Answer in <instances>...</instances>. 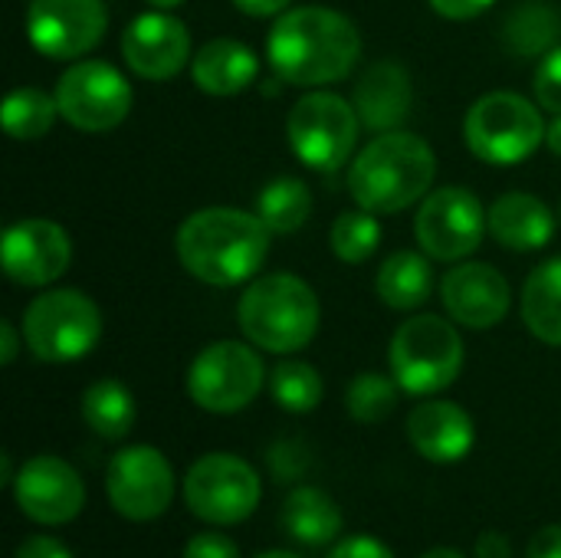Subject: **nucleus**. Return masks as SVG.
<instances>
[{"instance_id": "obj_17", "label": "nucleus", "mask_w": 561, "mask_h": 558, "mask_svg": "<svg viewBox=\"0 0 561 558\" xmlns=\"http://www.w3.org/2000/svg\"><path fill=\"white\" fill-rule=\"evenodd\" d=\"M122 56L135 76L151 79V82H164V79H174L187 66L191 33L178 16H171L164 10H151V13L135 16L125 26Z\"/></svg>"}, {"instance_id": "obj_43", "label": "nucleus", "mask_w": 561, "mask_h": 558, "mask_svg": "<svg viewBox=\"0 0 561 558\" xmlns=\"http://www.w3.org/2000/svg\"><path fill=\"white\" fill-rule=\"evenodd\" d=\"M421 558H463L457 549H431L427 556H421Z\"/></svg>"}, {"instance_id": "obj_44", "label": "nucleus", "mask_w": 561, "mask_h": 558, "mask_svg": "<svg viewBox=\"0 0 561 558\" xmlns=\"http://www.w3.org/2000/svg\"><path fill=\"white\" fill-rule=\"evenodd\" d=\"M154 10H174V7H181L184 0H148Z\"/></svg>"}, {"instance_id": "obj_40", "label": "nucleus", "mask_w": 561, "mask_h": 558, "mask_svg": "<svg viewBox=\"0 0 561 558\" xmlns=\"http://www.w3.org/2000/svg\"><path fill=\"white\" fill-rule=\"evenodd\" d=\"M289 3L293 0H233V7L250 16H273V13H283Z\"/></svg>"}, {"instance_id": "obj_45", "label": "nucleus", "mask_w": 561, "mask_h": 558, "mask_svg": "<svg viewBox=\"0 0 561 558\" xmlns=\"http://www.w3.org/2000/svg\"><path fill=\"white\" fill-rule=\"evenodd\" d=\"M256 558H299L296 553H286V549H273V553H263V556Z\"/></svg>"}, {"instance_id": "obj_24", "label": "nucleus", "mask_w": 561, "mask_h": 558, "mask_svg": "<svg viewBox=\"0 0 561 558\" xmlns=\"http://www.w3.org/2000/svg\"><path fill=\"white\" fill-rule=\"evenodd\" d=\"M523 319L539 342L561 349V257L529 273L523 286Z\"/></svg>"}, {"instance_id": "obj_11", "label": "nucleus", "mask_w": 561, "mask_h": 558, "mask_svg": "<svg viewBox=\"0 0 561 558\" xmlns=\"http://www.w3.org/2000/svg\"><path fill=\"white\" fill-rule=\"evenodd\" d=\"M263 388V362L250 345L214 342L207 345L187 372V395L197 408L210 414L243 411Z\"/></svg>"}, {"instance_id": "obj_36", "label": "nucleus", "mask_w": 561, "mask_h": 558, "mask_svg": "<svg viewBox=\"0 0 561 558\" xmlns=\"http://www.w3.org/2000/svg\"><path fill=\"white\" fill-rule=\"evenodd\" d=\"M496 0H431V7L447 16V20H470V16H480L483 10H490Z\"/></svg>"}, {"instance_id": "obj_3", "label": "nucleus", "mask_w": 561, "mask_h": 558, "mask_svg": "<svg viewBox=\"0 0 561 558\" xmlns=\"http://www.w3.org/2000/svg\"><path fill=\"white\" fill-rule=\"evenodd\" d=\"M437 174L431 145L411 132H385L368 141L348 168V191L371 214H398L417 204Z\"/></svg>"}, {"instance_id": "obj_41", "label": "nucleus", "mask_w": 561, "mask_h": 558, "mask_svg": "<svg viewBox=\"0 0 561 558\" xmlns=\"http://www.w3.org/2000/svg\"><path fill=\"white\" fill-rule=\"evenodd\" d=\"M16 352H20V335H16V329H13L10 322H0V362H3V365H13Z\"/></svg>"}, {"instance_id": "obj_28", "label": "nucleus", "mask_w": 561, "mask_h": 558, "mask_svg": "<svg viewBox=\"0 0 561 558\" xmlns=\"http://www.w3.org/2000/svg\"><path fill=\"white\" fill-rule=\"evenodd\" d=\"M59 115L56 95H46L43 89H13L3 102V128L16 141H36L49 135L53 122Z\"/></svg>"}, {"instance_id": "obj_38", "label": "nucleus", "mask_w": 561, "mask_h": 558, "mask_svg": "<svg viewBox=\"0 0 561 558\" xmlns=\"http://www.w3.org/2000/svg\"><path fill=\"white\" fill-rule=\"evenodd\" d=\"M529 558H561V526H546L533 536L529 543Z\"/></svg>"}, {"instance_id": "obj_4", "label": "nucleus", "mask_w": 561, "mask_h": 558, "mask_svg": "<svg viewBox=\"0 0 561 558\" xmlns=\"http://www.w3.org/2000/svg\"><path fill=\"white\" fill-rule=\"evenodd\" d=\"M237 319L256 349L273 355L299 352L319 332V296L293 273H270L247 286Z\"/></svg>"}, {"instance_id": "obj_27", "label": "nucleus", "mask_w": 561, "mask_h": 558, "mask_svg": "<svg viewBox=\"0 0 561 558\" xmlns=\"http://www.w3.org/2000/svg\"><path fill=\"white\" fill-rule=\"evenodd\" d=\"M253 214L270 227V234H296L312 214V191L299 178H276L260 191Z\"/></svg>"}, {"instance_id": "obj_30", "label": "nucleus", "mask_w": 561, "mask_h": 558, "mask_svg": "<svg viewBox=\"0 0 561 558\" xmlns=\"http://www.w3.org/2000/svg\"><path fill=\"white\" fill-rule=\"evenodd\" d=\"M329 243H332V253L342 260V263H365L378 243H381V224L375 220L371 210L358 207V210H342L329 230Z\"/></svg>"}, {"instance_id": "obj_15", "label": "nucleus", "mask_w": 561, "mask_h": 558, "mask_svg": "<svg viewBox=\"0 0 561 558\" xmlns=\"http://www.w3.org/2000/svg\"><path fill=\"white\" fill-rule=\"evenodd\" d=\"M0 260H3V273L16 286H49L66 273L72 260V243L59 224L30 217L3 230Z\"/></svg>"}, {"instance_id": "obj_34", "label": "nucleus", "mask_w": 561, "mask_h": 558, "mask_svg": "<svg viewBox=\"0 0 561 558\" xmlns=\"http://www.w3.org/2000/svg\"><path fill=\"white\" fill-rule=\"evenodd\" d=\"M184 558H240V549L233 539L217 536V533H201L184 546Z\"/></svg>"}, {"instance_id": "obj_6", "label": "nucleus", "mask_w": 561, "mask_h": 558, "mask_svg": "<svg viewBox=\"0 0 561 558\" xmlns=\"http://www.w3.org/2000/svg\"><path fill=\"white\" fill-rule=\"evenodd\" d=\"M542 112L519 92H490L463 118L467 148L486 164H519L546 141Z\"/></svg>"}, {"instance_id": "obj_23", "label": "nucleus", "mask_w": 561, "mask_h": 558, "mask_svg": "<svg viewBox=\"0 0 561 558\" xmlns=\"http://www.w3.org/2000/svg\"><path fill=\"white\" fill-rule=\"evenodd\" d=\"M283 529L296 543H302L309 549H322V546L339 539V533H342V510L335 506V500L325 490L299 487L283 503Z\"/></svg>"}, {"instance_id": "obj_35", "label": "nucleus", "mask_w": 561, "mask_h": 558, "mask_svg": "<svg viewBox=\"0 0 561 558\" xmlns=\"http://www.w3.org/2000/svg\"><path fill=\"white\" fill-rule=\"evenodd\" d=\"M329 558H394V553L375 536H348L329 553Z\"/></svg>"}, {"instance_id": "obj_18", "label": "nucleus", "mask_w": 561, "mask_h": 558, "mask_svg": "<svg viewBox=\"0 0 561 558\" xmlns=\"http://www.w3.org/2000/svg\"><path fill=\"white\" fill-rule=\"evenodd\" d=\"M440 299L454 322L467 329H493L506 319L513 293L506 276L490 263H460L440 283Z\"/></svg>"}, {"instance_id": "obj_21", "label": "nucleus", "mask_w": 561, "mask_h": 558, "mask_svg": "<svg viewBox=\"0 0 561 558\" xmlns=\"http://www.w3.org/2000/svg\"><path fill=\"white\" fill-rule=\"evenodd\" d=\"M486 224H490V234L506 250H516V253L542 250L556 234V217L546 207V201L526 191H510L496 197L493 207L486 210Z\"/></svg>"}, {"instance_id": "obj_14", "label": "nucleus", "mask_w": 561, "mask_h": 558, "mask_svg": "<svg viewBox=\"0 0 561 558\" xmlns=\"http://www.w3.org/2000/svg\"><path fill=\"white\" fill-rule=\"evenodd\" d=\"M108 13L102 0H33L26 36L46 59H79L105 36Z\"/></svg>"}, {"instance_id": "obj_19", "label": "nucleus", "mask_w": 561, "mask_h": 558, "mask_svg": "<svg viewBox=\"0 0 561 558\" xmlns=\"http://www.w3.org/2000/svg\"><path fill=\"white\" fill-rule=\"evenodd\" d=\"M411 447L431 464H457L473 451L477 428L454 401H424L408 418Z\"/></svg>"}, {"instance_id": "obj_5", "label": "nucleus", "mask_w": 561, "mask_h": 558, "mask_svg": "<svg viewBox=\"0 0 561 558\" xmlns=\"http://www.w3.org/2000/svg\"><path fill=\"white\" fill-rule=\"evenodd\" d=\"M388 362L401 391L427 398L457 382L463 368V339L440 316H414L394 332Z\"/></svg>"}, {"instance_id": "obj_25", "label": "nucleus", "mask_w": 561, "mask_h": 558, "mask_svg": "<svg viewBox=\"0 0 561 558\" xmlns=\"http://www.w3.org/2000/svg\"><path fill=\"white\" fill-rule=\"evenodd\" d=\"M375 289L385 306L411 312L427 303V296L434 289V270H431L427 257H421L414 250H401L381 263Z\"/></svg>"}, {"instance_id": "obj_39", "label": "nucleus", "mask_w": 561, "mask_h": 558, "mask_svg": "<svg viewBox=\"0 0 561 558\" xmlns=\"http://www.w3.org/2000/svg\"><path fill=\"white\" fill-rule=\"evenodd\" d=\"M477 558H513V546L503 533H483L477 543Z\"/></svg>"}, {"instance_id": "obj_2", "label": "nucleus", "mask_w": 561, "mask_h": 558, "mask_svg": "<svg viewBox=\"0 0 561 558\" xmlns=\"http://www.w3.org/2000/svg\"><path fill=\"white\" fill-rule=\"evenodd\" d=\"M181 266L207 286H237L260 273L270 257V227L237 207L194 210L174 237Z\"/></svg>"}, {"instance_id": "obj_33", "label": "nucleus", "mask_w": 561, "mask_h": 558, "mask_svg": "<svg viewBox=\"0 0 561 558\" xmlns=\"http://www.w3.org/2000/svg\"><path fill=\"white\" fill-rule=\"evenodd\" d=\"M536 99L552 115H561V46H552L536 69Z\"/></svg>"}, {"instance_id": "obj_26", "label": "nucleus", "mask_w": 561, "mask_h": 558, "mask_svg": "<svg viewBox=\"0 0 561 558\" xmlns=\"http://www.w3.org/2000/svg\"><path fill=\"white\" fill-rule=\"evenodd\" d=\"M82 421L102 437V441H122L135 428V398L131 391L115 382L102 378L85 388L82 395Z\"/></svg>"}, {"instance_id": "obj_31", "label": "nucleus", "mask_w": 561, "mask_h": 558, "mask_svg": "<svg viewBox=\"0 0 561 558\" xmlns=\"http://www.w3.org/2000/svg\"><path fill=\"white\" fill-rule=\"evenodd\" d=\"M276 405L289 414H309L322 401V375L306 362H279L270 378Z\"/></svg>"}, {"instance_id": "obj_22", "label": "nucleus", "mask_w": 561, "mask_h": 558, "mask_svg": "<svg viewBox=\"0 0 561 558\" xmlns=\"http://www.w3.org/2000/svg\"><path fill=\"white\" fill-rule=\"evenodd\" d=\"M191 76L207 95H237L256 82L260 59L247 43L220 36L197 49V56L191 59Z\"/></svg>"}, {"instance_id": "obj_42", "label": "nucleus", "mask_w": 561, "mask_h": 558, "mask_svg": "<svg viewBox=\"0 0 561 558\" xmlns=\"http://www.w3.org/2000/svg\"><path fill=\"white\" fill-rule=\"evenodd\" d=\"M546 145L552 148L556 158H561V115H556V122L546 128Z\"/></svg>"}, {"instance_id": "obj_12", "label": "nucleus", "mask_w": 561, "mask_h": 558, "mask_svg": "<svg viewBox=\"0 0 561 558\" xmlns=\"http://www.w3.org/2000/svg\"><path fill=\"white\" fill-rule=\"evenodd\" d=\"M490 230L480 197L460 184L440 187L424 197L414 217V237L431 260H467Z\"/></svg>"}, {"instance_id": "obj_46", "label": "nucleus", "mask_w": 561, "mask_h": 558, "mask_svg": "<svg viewBox=\"0 0 561 558\" xmlns=\"http://www.w3.org/2000/svg\"><path fill=\"white\" fill-rule=\"evenodd\" d=\"M559 214H561V204H559Z\"/></svg>"}, {"instance_id": "obj_32", "label": "nucleus", "mask_w": 561, "mask_h": 558, "mask_svg": "<svg viewBox=\"0 0 561 558\" xmlns=\"http://www.w3.org/2000/svg\"><path fill=\"white\" fill-rule=\"evenodd\" d=\"M398 382L388 378V375H375V372H365L358 375L352 385H348V395H345V408L348 414L358 421V424H381L394 414L398 408Z\"/></svg>"}, {"instance_id": "obj_37", "label": "nucleus", "mask_w": 561, "mask_h": 558, "mask_svg": "<svg viewBox=\"0 0 561 558\" xmlns=\"http://www.w3.org/2000/svg\"><path fill=\"white\" fill-rule=\"evenodd\" d=\"M13 558H72V553H69L62 543H56V539L33 536V539H26V543L16 549V556Z\"/></svg>"}, {"instance_id": "obj_29", "label": "nucleus", "mask_w": 561, "mask_h": 558, "mask_svg": "<svg viewBox=\"0 0 561 558\" xmlns=\"http://www.w3.org/2000/svg\"><path fill=\"white\" fill-rule=\"evenodd\" d=\"M556 33H559V16L542 3H529L510 13L503 39L516 56H546L552 49Z\"/></svg>"}, {"instance_id": "obj_1", "label": "nucleus", "mask_w": 561, "mask_h": 558, "mask_svg": "<svg viewBox=\"0 0 561 558\" xmlns=\"http://www.w3.org/2000/svg\"><path fill=\"white\" fill-rule=\"evenodd\" d=\"M362 56L358 26L329 7H296L286 10L266 39V59L276 79L316 89L329 86L355 69Z\"/></svg>"}, {"instance_id": "obj_16", "label": "nucleus", "mask_w": 561, "mask_h": 558, "mask_svg": "<svg viewBox=\"0 0 561 558\" xmlns=\"http://www.w3.org/2000/svg\"><path fill=\"white\" fill-rule=\"evenodd\" d=\"M16 506L39 526L72 523L85 506L82 477L59 457H33L20 467L13 480Z\"/></svg>"}, {"instance_id": "obj_20", "label": "nucleus", "mask_w": 561, "mask_h": 558, "mask_svg": "<svg viewBox=\"0 0 561 558\" xmlns=\"http://www.w3.org/2000/svg\"><path fill=\"white\" fill-rule=\"evenodd\" d=\"M411 102H414L411 76L394 59L371 62L355 82V95H352V105L358 109L362 125L375 132H394L408 118Z\"/></svg>"}, {"instance_id": "obj_7", "label": "nucleus", "mask_w": 561, "mask_h": 558, "mask_svg": "<svg viewBox=\"0 0 561 558\" xmlns=\"http://www.w3.org/2000/svg\"><path fill=\"white\" fill-rule=\"evenodd\" d=\"M23 342L39 362H76L102 339V312L79 289L39 293L23 312Z\"/></svg>"}, {"instance_id": "obj_13", "label": "nucleus", "mask_w": 561, "mask_h": 558, "mask_svg": "<svg viewBox=\"0 0 561 558\" xmlns=\"http://www.w3.org/2000/svg\"><path fill=\"white\" fill-rule=\"evenodd\" d=\"M105 490L122 520L151 523L164 516V510L174 500V470L161 451L135 444L108 460Z\"/></svg>"}, {"instance_id": "obj_8", "label": "nucleus", "mask_w": 561, "mask_h": 558, "mask_svg": "<svg viewBox=\"0 0 561 558\" xmlns=\"http://www.w3.org/2000/svg\"><path fill=\"white\" fill-rule=\"evenodd\" d=\"M358 109L335 92L302 95L286 118V138L293 155L312 171L342 168L358 141Z\"/></svg>"}, {"instance_id": "obj_10", "label": "nucleus", "mask_w": 561, "mask_h": 558, "mask_svg": "<svg viewBox=\"0 0 561 558\" xmlns=\"http://www.w3.org/2000/svg\"><path fill=\"white\" fill-rule=\"evenodd\" d=\"M187 510L210 526H237L260 503L256 470L233 454H207L184 477Z\"/></svg>"}, {"instance_id": "obj_9", "label": "nucleus", "mask_w": 561, "mask_h": 558, "mask_svg": "<svg viewBox=\"0 0 561 558\" xmlns=\"http://www.w3.org/2000/svg\"><path fill=\"white\" fill-rule=\"evenodd\" d=\"M131 86L128 79L102 59L72 62L56 82L59 115L89 135H102L118 128L131 112Z\"/></svg>"}]
</instances>
